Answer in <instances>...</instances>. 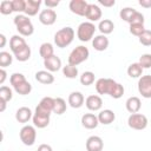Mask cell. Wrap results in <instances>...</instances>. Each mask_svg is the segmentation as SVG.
Here are the masks:
<instances>
[{
    "label": "cell",
    "mask_w": 151,
    "mask_h": 151,
    "mask_svg": "<svg viewBox=\"0 0 151 151\" xmlns=\"http://www.w3.org/2000/svg\"><path fill=\"white\" fill-rule=\"evenodd\" d=\"M96 90L99 94H109L114 99H119L124 94V86L111 78H100L96 81Z\"/></svg>",
    "instance_id": "6da1fadb"
},
{
    "label": "cell",
    "mask_w": 151,
    "mask_h": 151,
    "mask_svg": "<svg viewBox=\"0 0 151 151\" xmlns=\"http://www.w3.org/2000/svg\"><path fill=\"white\" fill-rule=\"evenodd\" d=\"M9 83L13 86L14 91L21 96L29 94L32 91V85L26 80L22 73H13L9 77Z\"/></svg>",
    "instance_id": "7a4b0ae2"
},
{
    "label": "cell",
    "mask_w": 151,
    "mask_h": 151,
    "mask_svg": "<svg viewBox=\"0 0 151 151\" xmlns=\"http://www.w3.org/2000/svg\"><path fill=\"white\" fill-rule=\"evenodd\" d=\"M14 25L17 27V31L22 37H29L34 32V26L31 21V19L27 15L24 14H17L13 19Z\"/></svg>",
    "instance_id": "3957f363"
},
{
    "label": "cell",
    "mask_w": 151,
    "mask_h": 151,
    "mask_svg": "<svg viewBox=\"0 0 151 151\" xmlns=\"http://www.w3.org/2000/svg\"><path fill=\"white\" fill-rule=\"evenodd\" d=\"M74 39V29L70 26L63 27L61 29L57 31L54 34V44L59 48H65L67 47Z\"/></svg>",
    "instance_id": "277c9868"
},
{
    "label": "cell",
    "mask_w": 151,
    "mask_h": 151,
    "mask_svg": "<svg viewBox=\"0 0 151 151\" xmlns=\"http://www.w3.org/2000/svg\"><path fill=\"white\" fill-rule=\"evenodd\" d=\"M51 112H52V111H50V110H47V109H45L44 106H41V105L38 104V106L35 107V111H34V113H33V118H32L34 126L38 127V129H44V127H46V126L50 124Z\"/></svg>",
    "instance_id": "5b68a950"
},
{
    "label": "cell",
    "mask_w": 151,
    "mask_h": 151,
    "mask_svg": "<svg viewBox=\"0 0 151 151\" xmlns=\"http://www.w3.org/2000/svg\"><path fill=\"white\" fill-rule=\"evenodd\" d=\"M88 55H90V51L87 47L81 46V45L77 46L74 50H72V52L68 55V64L77 66V65L84 63L85 60H87Z\"/></svg>",
    "instance_id": "8992f818"
},
{
    "label": "cell",
    "mask_w": 151,
    "mask_h": 151,
    "mask_svg": "<svg viewBox=\"0 0 151 151\" xmlns=\"http://www.w3.org/2000/svg\"><path fill=\"white\" fill-rule=\"evenodd\" d=\"M94 32H96V26L93 22H90V21H85V22H81L79 26H78V29H77V37L80 41H90L93 35H94Z\"/></svg>",
    "instance_id": "52a82bcc"
},
{
    "label": "cell",
    "mask_w": 151,
    "mask_h": 151,
    "mask_svg": "<svg viewBox=\"0 0 151 151\" xmlns=\"http://www.w3.org/2000/svg\"><path fill=\"white\" fill-rule=\"evenodd\" d=\"M19 137L20 140L22 142L24 145L26 146H32L35 143V138H37V131L35 127L32 125H25L21 127L20 132H19Z\"/></svg>",
    "instance_id": "ba28073f"
},
{
    "label": "cell",
    "mask_w": 151,
    "mask_h": 151,
    "mask_svg": "<svg viewBox=\"0 0 151 151\" xmlns=\"http://www.w3.org/2000/svg\"><path fill=\"white\" fill-rule=\"evenodd\" d=\"M127 125L133 130H144L147 126V118L142 113H132L127 119Z\"/></svg>",
    "instance_id": "9c48e42d"
},
{
    "label": "cell",
    "mask_w": 151,
    "mask_h": 151,
    "mask_svg": "<svg viewBox=\"0 0 151 151\" xmlns=\"http://www.w3.org/2000/svg\"><path fill=\"white\" fill-rule=\"evenodd\" d=\"M138 91L144 98H151V76H142L138 80Z\"/></svg>",
    "instance_id": "30bf717a"
},
{
    "label": "cell",
    "mask_w": 151,
    "mask_h": 151,
    "mask_svg": "<svg viewBox=\"0 0 151 151\" xmlns=\"http://www.w3.org/2000/svg\"><path fill=\"white\" fill-rule=\"evenodd\" d=\"M68 7L72 13L80 17H85L88 7V2H86L85 0H71L68 4Z\"/></svg>",
    "instance_id": "8fae6325"
},
{
    "label": "cell",
    "mask_w": 151,
    "mask_h": 151,
    "mask_svg": "<svg viewBox=\"0 0 151 151\" xmlns=\"http://www.w3.org/2000/svg\"><path fill=\"white\" fill-rule=\"evenodd\" d=\"M55 20H57V13L54 9L46 8V9H42L39 14V21L45 26L53 25L55 22Z\"/></svg>",
    "instance_id": "7c38bea8"
},
{
    "label": "cell",
    "mask_w": 151,
    "mask_h": 151,
    "mask_svg": "<svg viewBox=\"0 0 151 151\" xmlns=\"http://www.w3.org/2000/svg\"><path fill=\"white\" fill-rule=\"evenodd\" d=\"M85 146L87 151H103L104 142L99 136H91L87 138Z\"/></svg>",
    "instance_id": "4fadbf2b"
},
{
    "label": "cell",
    "mask_w": 151,
    "mask_h": 151,
    "mask_svg": "<svg viewBox=\"0 0 151 151\" xmlns=\"http://www.w3.org/2000/svg\"><path fill=\"white\" fill-rule=\"evenodd\" d=\"M85 17H86V19H88L90 22L98 21L101 18V9H100V7L98 5H96V4H88V7H87Z\"/></svg>",
    "instance_id": "5bb4252c"
},
{
    "label": "cell",
    "mask_w": 151,
    "mask_h": 151,
    "mask_svg": "<svg viewBox=\"0 0 151 151\" xmlns=\"http://www.w3.org/2000/svg\"><path fill=\"white\" fill-rule=\"evenodd\" d=\"M85 105L90 111H99L103 106V99L97 94H91L85 99Z\"/></svg>",
    "instance_id": "9a60e30c"
},
{
    "label": "cell",
    "mask_w": 151,
    "mask_h": 151,
    "mask_svg": "<svg viewBox=\"0 0 151 151\" xmlns=\"http://www.w3.org/2000/svg\"><path fill=\"white\" fill-rule=\"evenodd\" d=\"M99 124V120H98V116L93 114V113H85L83 117H81V125L85 127V129H88V130H92V129H96Z\"/></svg>",
    "instance_id": "2e32d148"
},
{
    "label": "cell",
    "mask_w": 151,
    "mask_h": 151,
    "mask_svg": "<svg viewBox=\"0 0 151 151\" xmlns=\"http://www.w3.org/2000/svg\"><path fill=\"white\" fill-rule=\"evenodd\" d=\"M44 66L48 72H57L61 68V60L59 57H57L54 54L51 58L44 60Z\"/></svg>",
    "instance_id": "e0dca14e"
},
{
    "label": "cell",
    "mask_w": 151,
    "mask_h": 151,
    "mask_svg": "<svg viewBox=\"0 0 151 151\" xmlns=\"http://www.w3.org/2000/svg\"><path fill=\"white\" fill-rule=\"evenodd\" d=\"M92 46L96 51H99V52H103L105 51L107 47H109V39L106 35L104 34H99V35H96L92 40Z\"/></svg>",
    "instance_id": "ac0fdd59"
},
{
    "label": "cell",
    "mask_w": 151,
    "mask_h": 151,
    "mask_svg": "<svg viewBox=\"0 0 151 151\" xmlns=\"http://www.w3.org/2000/svg\"><path fill=\"white\" fill-rule=\"evenodd\" d=\"M84 96L81 92L79 91H74V92H71L70 96H68V104L73 109H79L84 105Z\"/></svg>",
    "instance_id": "d6986e66"
},
{
    "label": "cell",
    "mask_w": 151,
    "mask_h": 151,
    "mask_svg": "<svg viewBox=\"0 0 151 151\" xmlns=\"http://www.w3.org/2000/svg\"><path fill=\"white\" fill-rule=\"evenodd\" d=\"M26 46H27V44H26L25 39L21 35H13L9 40V48L13 52V54L19 52L20 50H22Z\"/></svg>",
    "instance_id": "ffe728a7"
},
{
    "label": "cell",
    "mask_w": 151,
    "mask_h": 151,
    "mask_svg": "<svg viewBox=\"0 0 151 151\" xmlns=\"http://www.w3.org/2000/svg\"><path fill=\"white\" fill-rule=\"evenodd\" d=\"M31 118H33V114L29 107L22 106V107H19L15 112V119L19 123H27Z\"/></svg>",
    "instance_id": "44dd1931"
},
{
    "label": "cell",
    "mask_w": 151,
    "mask_h": 151,
    "mask_svg": "<svg viewBox=\"0 0 151 151\" xmlns=\"http://www.w3.org/2000/svg\"><path fill=\"white\" fill-rule=\"evenodd\" d=\"M116 119V114L112 110H101L99 113H98V120L100 124H104V125H109L111 123H113Z\"/></svg>",
    "instance_id": "7402d4cb"
},
{
    "label": "cell",
    "mask_w": 151,
    "mask_h": 151,
    "mask_svg": "<svg viewBox=\"0 0 151 151\" xmlns=\"http://www.w3.org/2000/svg\"><path fill=\"white\" fill-rule=\"evenodd\" d=\"M35 80L44 85H50L54 81V76L48 71H38L35 73Z\"/></svg>",
    "instance_id": "603a6c76"
},
{
    "label": "cell",
    "mask_w": 151,
    "mask_h": 151,
    "mask_svg": "<svg viewBox=\"0 0 151 151\" xmlns=\"http://www.w3.org/2000/svg\"><path fill=\"white\" fill-rule=\"evenodd\" d=\"M40 5H41L40 0H26V8H25L24 13L27 17H33L38 13Z\"/></svg>",
    "instance_id": "cb8c5ba5"
},
{
    "label": "cell",
    "mask_w": 151,
    "mask_h": 151,
    "mask_svg": "<svg viewBox=\"0 0 151 151\" xmlns=\"http://www.w3.org/2000/svg\"><path fill=\"white\" fill-rule=\"evenodd\" d=\"M126 110L132 114V113H138V111L142 107V101L138 97H130L126 103H125Z\"/></svg>",
    "instance_id": "d4e9b609"
},
{
    "label": "cell",
    "mask_w": 151,
    "mask_h": 151,
    "mask_svg": "<svg viewBox=\"0 0 151 151\" xmlns=\"http://www.w3.org/2000/svg\"><path fill=\"white\" fill-rule=\"evenodd\" d=\"M113 28H114V24L112 20L110 19H103L99 21V25H98V29L100 31L101 34L106 35V34H110L113 32Z\"/></svg>",
    "instance_id": "484cf974"
},
{
    "label": "cell",
    "mask_w": 151,
    "mask_h": 151,
    "mask_svg": "<svg viewBox=\"0 0 151 151\" xmlns=\"http://www.w3.org/2000/svg\"><path fill=\"white\" fill-rule=\"evenodd\" d=\"M39 54L40 57L46 60L48 58H51L52 55H54V48H53V45L51 42H44L41 44L40 48H39Z\"/></svg>",
    "instance_id": "4316f807"
},
{
    "label": "cell",
    "mask_w": 151,
    "mask_h": 151,
    "mask_svg": "<svg viewBox=\"0 0 151 151\" xmlns=\"http://www.w3.org/2000/svg\"><path fill=\"white\" fill-rule=\"evenodd\" d=\"M143 67L139 65V63H133L127 67V74L131 78H140L143 74Z\"/></svg>",
    "instance_id": "83f0119b"
},
{
    "label": "cell",
    "mask_w": 151,
    "mask_h": 151,
    "mask_svg": "<svg viewBox=\"0 0 151 151\" xmlns=\"http://www.w3.org/2000/svg\"><path fill=\"white\" fill-rule=\"evenodd\" d=\"M66 101L63 99V98H60V97H58V98H54V107H53V112L55 113V114H63V113H65V111H66Z\"/></svg>",
    "instance_id": "f1b7e54d"
},
{
    "label": "cell",
    "mask_w": 151,
    "mask_h": 151,
    "mask_svg": "<svg viewBox=\"0 0 151 151\" xmlns=\"http://www.w3.org/2000/svg\"><path fill=\"white\" fill-rule=\"evenodd\" d=\"M136 12H137V11H136L134 8H132V7H124V8L120 9L119 17H120V19H123L124 21H126V22L130 24V21H131L132 17L134 15Z\"/></svg>",
    "instance_id": "f546056e"
},
{
    "label": "cell",
    "mask_w": 151,
    "mask_h": 151,
    "mask_svg": "<svg viewBox=\"0 0 151 151\" xmlns=\"http://www.w3.org/2000/svg\"><path fill=\"white\" fill-rule=\"evenodd\" d=\"M14 57L18 61H27L31 58V47L27 45L26 47H24L19 52L14 53Z\"/></svg>",
    "instance_id": "4dcf8cb0"
},
{
    "label": "cell",
    "mask_w": 151,
    "mask_h": 151,
    "mask_svg": "<svg viewBox=\"0 0 151 151\" xmlns=\"http://www.w3.org/2000/svg\"><path fill=\"white\" fill-rule=\"evenodd\" d=\"M63 74L68 79H74L78 76V68H77V66L67 64L66 66L63 67Z\"/></svg>",
    "instance_id": "1f68e13d"
},
{
    "label": "cell",
    "mask_w": 151,
    "mask_h": 151,
    "mask_svg": "<svg viewBox=\"0 0 151 151\" xmlns=\"http://www.w3.org/2000/svg\"><path fill=\"white\" fill-rule=\"evenodd\" d=\"M80 83L85 86H90L94 83V73L91 71H85L80 76Z\"/></svg>",
    "instance_id": "d6a6232c"
},
{
    "label": "cell",
    "mask_w": 151,
    "mask_h": 151,
    "mask_svg": "<svg viewBox=\"0 0 151 151\" xmlns=\"http://www.w3.org/2000/svg\"><path fill=\"white\" fill-rule=\"evenodd\" d=\"M13 61V57L9 54V52H0V66L1 68H5L7 66H9Z\"/></svg>",
    "instance_id": "836d02e7"
},
{
    "label": "cell",
    "mask_w": 151,
    "mask_h": 151,
    "mask_svg": "<svg viewBox=\"0 0 151 151\" xmlns=\"http://www.w3.org/2000/svg\"><path fill=\"white\" fill-rule=\"evenodd\" d=\"M12 12H14L13 11V4H12V1H9V0L1 1V4H0V13L4 14V15H8Z\"/></svg>",
    "instance_id": "e575fe53"
},
{
    "label": "cell",
    "mask_w": 151,
    "mask_h": 151,
    "mask_svg": "<svg viewBox=\"0 0 151 151\" xmlns=\"http://www.w3.org/2000/svg\"><path fill=\"white\" fill-rule=\"evenodd\" d=\"M13 97V92L8 86H1L0 87V99L5 100L6 103L9 101Z\"/></svg>",
    "instance_id": "d590c367"
},
{
    "label": "cell",
    "mask_w": 151,
    "mask_h": 151,
    "mask_svg": "<svg viewBox=\"0 0 151 151\" xmlns=\"http://www.w3.org/2000/svg\"><path fill=\"white\" fill-rule=\"evenodd\" d=\"M144 31H145L144 24H131L130 25V33L132 35H136L139 38Z\"/></svg>",
    "instance_id": "8d00e7d4"
},
{
    "label": "cell",
    "mask_w": 151,
    "mask_h": 151,
    "mask_svg": "<svg viewBox=\"0 0 151 151\" xmlns=\"http://www.w3.org/2000/svg\"><path fill=\"white\" fill-rule=\"evenodd\" d=\"M139 42L144 46H151V31L145 29L139 37Z\"/></svg>",
    "instance_id": "74e56055"
},
{
    "label": "cell",
    "mask_w": 151,
    "mask_h": 151,
    "mask_svg": "<svg viewBox=\"0 0 151 151\" xmlns=\"http://www.w3.org/2000/svg\"><path fill=\"white\" fill-rule=\"evenodd\" d=\"M12 4H13V11L17 12V13H21V12H25V8H26V0H12Z\"/></svg>",
    "instance_id": "f35d334b"
},
{
    "label": "cell",
    "mask_w": 151,
    "mask_h": 151,
    "mask_svg": "<svg viewBox=\"0 0 151 151\" xmlns=\"http://www.w3.org/2000/svg\"><path fill=\"white\" fill-rule=\"evenodd\" d=\"M138 63L143 68H150L151 67V54H149V53L142 54Z\"/></svg>",
    "instance_id": "ab89813d"
},
{
    "label": "cell",
    "mask_w": 151,
    "mask_h": 151,
    "mask_svg": "<svg viewBox=\"0 0 151 151\" xmlns=\"http://www.w3.org/2000/svg\"><path fill=\"white\" fill-rule=\"evenodd\" d=\"M131 24H144V15L140 13V12H136L134 15L132 17L131 21H130V25Z\"/></svg>",
    "instance_id": "60d3db41"
},
{
    "label": "cell",
    "mask_w": 151,
    "mask_h": 151,
    "mask_svg": "<svg viewBox=\"0 0 151 151\" xmlns=\"http://www.w3.org/2000/svg\"><path fill=\"white\" fill-rule=\"evenodd\" d=\"M98 2H99L100 5H103L104 7H112V6H114V4H116L114 0H99Z\"/></svg>",
    "instance_id": "b9f144b4"
},
{
    "label": "cell",
    "mask_w": 151,
    "mask_h": 151,
    "mask_svg": "<svg viewBox=\"0 0 151 151\" xmlns=\"http://www.w3.org/2000/svg\"><path fill=\"white\" fill-rule=\"evenodd\" d=\"M45 5H46V7L47 8H54V7H57L58 5H59V1L58 0H54V1H52V0H46L45 1Z\"/></svg>",
    "instance_id": "7bdbcfd3"
},
{
    "label": "cell",
    "mask_w": 151,
    "mask_h": 151,
    "mask_svg": "<svg viewBox=\"0 0 151 151\" xmlns=\"http://www.w3.org/2000/svg\"><path fill=\"white\" fill-rule=\"evenodd\" d=\"M37 151H53V149H52V146L48 145V144H40V145L38 146V150H37Z\"/></svg>",
    "instance_id": "ee69618b"
},
{
    "label": "cell",
    "mask_w": 151,
    "mask_h": 151,
    "mask_svg": "<svg viewBox=\"0 0 151 151\" xmlns=\"http://www.w3.org/2000/svg\"><path fill=\"white\" fill-rule=\"evenodd\" d=\"M6 76H7V72L5 71V68H1L0 70V84H4L5 83Z\"/></svg>",
    "instance_id": "f6af8a7d"
},
{
    "label": "cell",
    "mask_w": 151,
    "mask_h": 151,
    "mask_svg": "<svg viewBox=\"0 0 151 151\" xmlns=\"http://www.w3.org/2000/svg\"><path fill=\"white\" fill-rule=\"evenodd\" d=\"M139 5H140L142 7L150 8V7H151V0H139Z\"/></svg>",
    "instance_id": "bcb514c9"
},
{
    "label": "cell",
    "mask_w": 151,
    "mask_h": 151,
    "mask_svg": "<svg viewBox=\"0 0 151 151\" xmlns=\"http://www.w3.org/2000/svg\"><path fill=\"white\" fill-rule=\"evenodd\" d=\"M0 40H1V44H0V47H5V45H6V37H5V34H0Z\"/></svg>",
    "instance_id": "7dc6e473"
},
{
    "label": "cell",
    "mask_w": 151,
    "mask_h": 151,
    "mask_svg": "<svg viewBox=\"0 0 151 151\" xmlns=\"http://www.w3.org/2000/svg\"><path fill=\"white\" fill-rule=\"evenodd\" d=\"M0 105H1V107H0V111H1V112H4V111H5V109H6V101L0 99Z\"/></svg>",
    "instance_id": "c3c4849f"
}]
</instances>
